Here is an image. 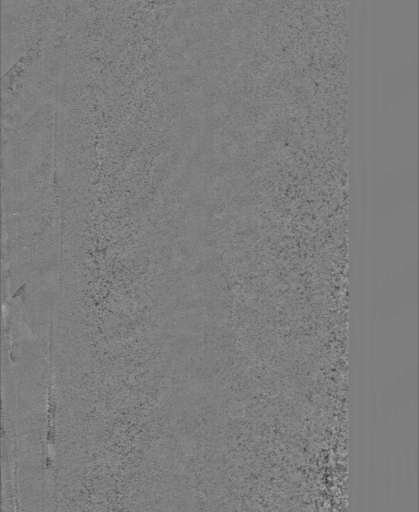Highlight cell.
Returning <instances> with one entry per match:
<instances>
[{"mask_svg": "<svg viewBox=\"0 0 419 512\" xmlns=\"http://www.w3.org/2000/svg\"><path fill=\"white\" fill-rule=\"evenodd\" d=\"M55 119L31 116L3 148L4 225L8 263L36 268L57 256L59 211L53 174Z\"/></svg>", "mask_w": 419, "mask_h": 512, "instance_id": "6da1fadb", "label": "cell"}, {"mask_svg": "<svg viewBox=\"0 0 419 512\" xmlns=\"http://www.w3.org/2000/svg\"><path fill=\"white\" fill-rule=\"evenodd\" d=\"M67 0H2V65L37 41L65 38Z\"/></svg>", "mask_w": 419, "mask_h": 512, "instance_id": "7a4b0ae2", "label": "cell"}]
</instances>
